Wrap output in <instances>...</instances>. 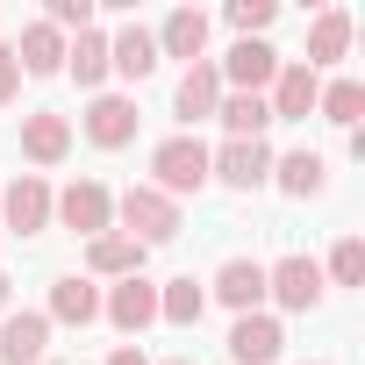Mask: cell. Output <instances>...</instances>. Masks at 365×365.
I'll use <instances>...</instances> for the list:
<instances>
[{
    "label": "cell",
    "instance_id": "6da1fadb",
    "mask_svg": "<svg viewBox=\"0 0 365 365\" xmlns=\"http://www.w3.org/2000/svg\"><path fill=\"white\" fill-rule=\"evenodd\" d=\"M143 187H158L165 201L201 194V187H208V143H201V136H165V143L150 150V179H143Z\"/></svg>",
    "mask_w": 365,
    "mask_h": 365
},
{
    "label": "cell",
    "instance_id": "7a4b0ae2",
    "mask_svg": "<svg viewBox=\"0 0 365 365\" xmlns=\"http://www.w3.org/2000/svg\"><path fill=\"white\" fill-rule=\"evenodd\" d=\"M272 143L265 136H230L222 150H208V187H230V194H258L272 187Z\"/></svg>",
    "mask_w": 365,
    "mask_h": 365
},
{
    "label": "cell",
    "instance_id": "3957f363",
    "mask_svg": "<svg viewBox=\"0 0 365 365\" xmlns=\"http://www.w3.org/2000/svg\"><path fill=\"white\" fill-rule=\"evenodd\" d=\"M115 230L136 237L143 251L150 244H172L179 237V201H165L158 187H129V194H115Z\"/></svg>",
    "mask_w": 365,
    "mask_h": 365
},
{
    "label": "cell",
    "instance_id": "277c9868",
    "mask_svg": "<svg viewBox=\"0 0 365 365\" xmlns=\"http://www.w3.org/2000/svg\"><path fill=\"white\" fill-rule=\"evenodd\" d=\"M322 265L315 258H301V251H287V258H272L265 265V301H279L287 315H315L322 308Z\"/></svg>",
    "mask_w": 365,
    "mask_h": 365
},
{
    "label": "cell",
    "instance_id": "5b68a950",
    "mask_svg": "<svg viewBox=\"0 0 365 365\" xmlns=\"http://www.w3.org/2000/svg\"><path fill=\"white\" fill-rule=\"evenodd\" d=\"M51 222H65L72 237H86V244H93V237H108V230H115V194L101 187V179H72V187L51 201Z\"/></svg>",
    "mask_w": 365,
    "mask_h": 365
},
{
    "label": "cell",
    "instance_id": "8992f818",
    "mask_svg": "<svg viewBox=\"0 0 365 365\" xmlns=\"http://www.w3.org/2000/svg\"><path fill=\"white\" fill-rule=\"evenodd\" d=\"M51 179L43 172H22V179H8V194H0V230L8 237H43L51 230Z\"/></svg>",
    "mask_w": 365,
    "mask_h": 365
},
{
    "label": "cell",
    "instance_id": "52a82bcc",
    "mask_svg": "<svg viewBox=\"0 0 365 365\" xmlns=\"http://www.w3.org/2000/svg\"><path fill=\"white\" fill-rule=\"evenodd\" d=\"M215 72H222V93H265L272 72H279V51H272L265 36H237V43L215 58Z\"/></svg>",
    "mask_w": 365,
    "mask_h": 365
},
{
    "label": "cell",
    "instance_id": "ba28073f",
    "mask_svg": "<svg viewBox=\"0 0 365 365\" xmlns=\"http://www.w3.org/2000/svg\"><path fill=\"white\" fill-rule=\"evenodd\" d=\"M315 93H322V72H308L301 58H279V72L265 86V108H272V122H308Z\"/></svg>",
    "mask_w": 365,
    "mask_h": 365
},
{
    "label": "cell",
    "instance_id": "9c48e42d",
    "mask_svg": "<svg viewBox=\"0 0 365 365\" xmlns=\"http://www.w3.org/2000/svg\"><path fill=\"white\" fill-rule=\"evenodd\" d=\"M136 122H143L136 115V93H93L79 129H86L93 150H122V143H136Z\"/></svg>",
    "mask_w": 365,
    "mask_h": 365
},
{
    "label": "cell",
    "instance_id": "30bf717a",
    "mask_svg": "<svg viewBox=\"0 0 365 365\" xmlns=\"http://www.w3.org/2000/svg\"><path fill=\"white\" fill-rule=\"evenodd\" d=\"M101 322H115L122 336H143L150 322H158V279H115L108 294H101Z\"/></svg>",
    "mask_w": 365,
    "mask_h": 365
},
{
    "label": "cell",
    "instance_id": "8fae6325",
    "mask_svg": "<svg viewBox=\"0 0 365 365\" xmlns=\"http://www.w3.org/2000/svg\"><path fill=\"white\" fill-rule=\"evenodd\" d=\"M43 358H51V315L8 308L0 315V365H43Z\"/></svg>",
    "mask_w": 365,
    "mask_h": 365
},
{
    "label": "cell",
    "instance_id": "7c38bea8",
    "mask_svg": "<svg viewBox=\"0 0 365 365\" xmlns=\"http://www.w3.org/2000/svg\"><path fill=\"white\" fill-rule=\"evenodd\" d=\"M208 301H222L230 315H258L265 308V265L258 258H222L208 279Z\"/></svg>",
    "mask_w": 365,
    "mask_h": 365
},
{
    "label": "cell",
    "instance_id": "4fadbf2b",
    "mask_svg": "<svg viewBox=\"0 0 365 365\" xmlns=\"http://www.w3.org/2000/svg\"><path fill=\"white\" fill-rule=\"evenodd\" d=\"M215 108H222V72H215V58H201V65L179 72V86H172V115L194 129V122H215Z\"/></svg>",
    "mask_w": 365,
    "mask_h": 365
},
{
    "label": "cell",
    "instance_id": "5bb4252c",
    "mask_svg": "<svg viewBox=\"0 0 365 365\" xmlns=\"http://www.w3.org/2000/svg\"><path fill=\"white\" fill-rule=\"evenodd\" d=\"M279 351H287V329H279V315H237L230 322V358L237 365H279Z\"/></svg>",
    "mask_w": 365,
    "mask_h": 365
},
{
    "label": "cell",
    "instance_id": "9a60e30c",
    "mask_svg": "<svg viewBox=\"0 0 365 365\" xmlns=\"http://www.w3.org/2000/svg\"><path fill=\"white\" fill-rule=\"evenodd\" d=\"M22 158L29 165H65L72 158V115H58V108L22 115Z\"/></svg>",
    "mask_w": 365,
    "mask_h": 365
},
{
    "label": "cell",
    "instance_id": "2e32d148",
    "mask_svg": "<svg viewBox=\"0 0 365 365\" xmlns=\"http://www.w3.org/2000/svg\"><path fill=\"white\" fill-rule=\"evenodd\" d=\"M108 72H115V79H129V86H136V79H150V72H158V36H150L143 22H122V29L108 36Z\"/></svg>",
    "mask_w": 365,
    "mask_h": 365
},
{
    "label": "cell",
    "instance_id": "e0dca14e",
    "mask_svg": "<svg viewBox=\"0 0 365 365\" xmlns=\"http://www.w3.org/2000/svg\"><path fill=\"white\" fill-rule=\"evenodd\" d=\"M143 258H150V251H143L136 237L108 230V237H93V244H86V279H93V287H101V279H136V272H143Z\"/></svg>",
    "mask_w": 365,
    "mask_h": 365
},
{
    "label": "cell",
    "instance_id": "ac0fdd59",
    "mask_svg": "<svg viewBox=\"0 0 365 365\" xmlns=\"http://www.w3.org/2000/svg\"><path fill=\"white\" fill-rule=\"evenodd\" d=\"M51 322H65V329H86V322H101V287L86 279V272H58L51 279V308H43Z\"/></svg>",
    "mask_w": 365,
    "mask_h": 365
},
{
    "label": "cell",
    "instance_id": "d6986e66",
    "mask_svg": "<svg viewBox=\"0 0 365 365\" xmlns=\"http://www.w3.org/2000/svg\"><path fill=\"white\" fill-rule=\"evenodd\" d=\"M150 36H158V58H187V65L208 58V15L201 8H172Z\"/></svg>",
    "mask_w": 365,
    "mask_h": 365
},
{
    "label": "cell",
    "instance_id": "ffe728a7",
    "mask_svg": "<svg viewBox=\"0 0 365 365\" xmlns=\"http://www.w3.org/2000/svg\"><path fill=\"white\" fill-rule=\"evenodd\" d=\"M272 187H279L287 201H315V194L329 187V158H322V150H287V158H272Z\"/></svg>",
    "mask_w": 365,
    "mask_h": 365
},
{
    "label": "cell",
    "instance_id": "44dd1931",
    "mask_svg": "<svg viewBox=\"0 0 365 365\" xmlns=\"http://www.w3.org/2000/svg\"><path fill=\"white\" fill-rule=\"evenodd\" d=\"M15 65H22V79H51V72H65V36L51 29V22H29L15 43Z\"/></svg>",
    "mask_w": 365,
    "mask_h": 365
},
{
    "label": "cell",
    "instance_id": "7402d4cb",
    "mask_svg": "<svg viewBox=\"0 0 365 365\" xmlns=\"http://www.w3.org/2000/svg\"><path fill=\"white\" fill-rule=\"evenodd\" d=\"M344 51H351V8H322L315 22H308V72H322V65H344Z\"/></svg>",
    "mask_w": 365,
    "mask_h": 365
},
{
    "label": "cell",
    "instance_id": "603a6c76",
    "mask_svg": "<svg viewBox=\"0 0 365 365\" xmlns=\"http://www.w3.org/2000/svg\"><path fill=\"white\" fill-rule=\"evenodd\" d=\"M65 72L86 86V93H101L115 72H108V36L101 29H79V36H65Z\"/></svg>",
    "mask_w": 365,
    "mask_h": 365
},
{
    "label": "cell",
    "instance_id": "cb8c5ba5",
    "mask_svg": "<svg viewBox=\"0 0 365 365\" xmlns=\"http://www.w3.org/2000/svg\"><path fill=\"white\" fill-rule=\"evenodd\" d=\"M201 308H208V287H201L194 272H179V279L158 287V322H172V329H194Z\"/></svg>",
    "mask_w": 365,
    "mask_h": 365
},
{
    "label": "cell",
    "instance_id": "d4e9b609",
    "mask_svg": "<svg viewBox=\"0 0 365 365\" xmlns=\"http://www.w3.org/2000/svg\"><path fill=\"white\" fill-rule=\"evenodd\" d=\"M215 122H222L230 136H265V129H272V108H265V93H222Z\"/></svg>",
    "mask_w": 365,
    "mask_h": 365
},
{
    "label": "cell",
    "instance_id": "484cf974",
    "mask_svg": "<svg viewBox=\"0 0 365 365\" xmlns=\"http://www.w3.org/2000/svg\"><path fill=\"white\" fill-rule=\"evenodd\" d=\"M315 115L336 122V129H358V115H365V86H358V79H329V86L315 93Z\"/></svg>",
    "mask_w": 365,
    "mask_h": 365
},
{
    "label": "cell",
    "instance_id": "4316f807",
    "mask_svg": "<svg viewBox=\"0 0 365 365\" xmlns=\"http://www.w3.org/2000/svg\"><path fill=\"white\" fill-rule=\"evenodd\" d=\"M322 287H365V244H358V237H336V244H329Z\"/></svg>",
    "mask_w": 365,
    "mask_h": 365
},
{
    "label": "cell",
    "instance_id": "83f0119b",
    "mask_svg": "<svg viewBox=\"0 0 365 365\" xmlns=\"http://www.w3.org/2000/svg\"><path fill=\"white\" fill-rule=\"evenodd\" d=\"M222 22H230L237 36H265V29L279 22V0H230V8H222Z\"/></svg>",
    "mask_w": 365,
    "mask_h": 365
},
{
    "label": "cell",
    "instance_id": "f1b7e54d",
    "mask_svg": "<svg viewBox=\"0 0 365 365\" xmlns=\"http://www.w3.org/2000/svg\"><path fill=\"white\" fill-rule=\"evenodd\" d=\"M15 93H22V65H15V51H8V43H0V108H8Z\"/></svg>",
    "mask_w": 365,
    "mask_h": 365
},
{
    "label": "cell",
    "instance_id": "f546056e",
    "mask_svg": "<svg viewBox=\"0 0 365 365\" xmlns=\"http://www.w3.org/2000/svg\"><path fill=\"white\" fill-rule=\"evenodd\" d=\"M108 365H150V358H143V344H115V358H108Z\"/></svg>",
    "mask_w": 365,
    "mask_h": 365
},
{
    "label": "cell",
    "instance_id": "4dcf8cb0",
    "mask_svg": "<svg viewBox=\"0 0 365 365\" xmlns=\"http://www.w3.org/2000/svg\"><path fill=\"white\" fill-rule=\"evenodd\" d=\"M8 301H15V279H8V272H0V315H8Z\"/></svg>",
    "mask_w": 365,
    "mask_h": 365
},
{
    "label": "cell",
    "instance_id": "1f68e13d",
    "mask_svg": "<svg viewBox=\"0 0 365 365\" xmlns=\"http://www.w3.org/2000/svg\"><path fill=\"white\" fill-rule=\"evenodd\" d=\"M165 365H194V358H165Z\"/></svg>",
    "mask_w": 365,
    "mask_h": 365
},
{
    "label": "cell",
    "instance_id": "d6a6232c",
    "mask_svg": "<svg viewBox=\"0 0 365 365\" xmlns=\"http://www.w3.org/2000/svg\"><path fill=\"white\" fill-rule=\"evenodd\" d=\"M308 365H329V358H308Z\"/></svg>",
    "mask_w": 365,
    "mask_h": 365
},
{
    "label": "cell",
    "instance_id": "836d02e7",
    "mask_svg": "<svg viewBox=\"0 0 365 365\" xmlns=\"http://www.w3.org/2000/svg\"><path fill=\"white\" fill-rule=\"evenodd\" d=\"M43 365H51V358H43Z\"/></svg>",
    "mask_w": 365,
    "mask_h": 365
}]
</instances>
